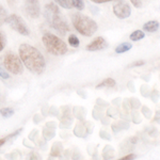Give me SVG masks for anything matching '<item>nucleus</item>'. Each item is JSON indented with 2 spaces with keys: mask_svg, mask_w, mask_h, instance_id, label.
Segmentation results:
<instances>
[{
  "mask_svg": "<svg viewBox=\"0 0 160 160\" xmlns=\"http://www.w3.org/2000/svg\"><path fill=\"white\" fill-rule=\"evenodd\" d=\"M19 58L22 64L31 73L40 75L46 68V62L43 55L38 48L29 44H22L19 47Z\"/></svg>",
  "mask_w": 160,
  "mask_h": 160,
  "instance_id": "nucleus-1",
  "label": "nucleus"
},
{
  "mask_svg": "<svg viewBox=\"0 0 160 160\" xmlns=\"http://www.w3.org/2000/svg\"><path fill=\"white\" fill-rule=\"evenodd\" d=\"M45 17L51 28H53L61 35H65L69 31V27L59 11L58 4L49 2L45 7Z\"/></svg>",
  "mask_w": 160,
  "mask_h": 160,
  "instance_id": "nucleus-2",
  "label": "nucleus"
},
{
  "mask_svg": "<svg viewBox=\"0 0 160 160\" xmlns=\"http://www.w3.org/2000/svg\"><path fill=\"white\" fill-rule=\"evenodd\" d=\"M74 28L84 37H92L97 31V24L89 16L81 13H73L71 16Z\"/></svg>",
  "mask_w": 160,
  "mask_h": 160,
  "instance_id": "nucleus-3",
  "label": "nucleus"
},
{
  "mask_svg": "<svg viewBox=\"0 0 160 160\" xmlns=\"http://www.w3.org/2000/svg\"><path fill=\"white\" fill-rule=\"evenodd\" d=\"M43 44L49 53L53 56H63L68 52V45L55 34L45 33L42 37Z\"/></svg>",
  "mask_w": 160,
  "mask_h": 160,
  "instance_id": "nucleus-4",
  "label": "nucleus"
},
{
  "mask_svg": "<svg viewBox=\"0 0 160 160\" xmlns=\"http://www.w3.org/2000/svg\"><path fill=\"white\" fill-rule=\"evenodd\" d=\"M3 65L4 68L9 73L14 75H20L24 72V65L20 58L13 52H8L3 58Z\"/></svg>",
  "mask_w": 160,
  "mask_h": 160,
  "instance_id": "nucleus-5",
  "label": "nucleus"
},
{
  "mask_svg": "<svg viewBox=\"0 0 160 160\" xmlns=\"http://www.w3.org/2000/svg\"><path fill=\"white\" fill-rule=\"evenodd\" d=\"M7 22L11 26V28H13L15 31L19 33L22 35H30V31L28 29V27L26 26V24L24 22V20L20 16L16 14H11L10 16H8L7 18Z\"/></svg>",
  "mask_w": 160,
  "mask_h": 160,
  "instance_id": "nucleus-6",
  "label": "nucleus"
},
{
  "mask_svg": "<svg viewBox=\"0 0 160 160\" xmlns=\"http://www.w3.org/2000/svg\"><path fill=\"white\" fill-rule=\"evenodd\" d=\"M113 13H114V15L117 17H118V18L124 19L130 16L131 9H130V7L128 6V3L121 1L113 7Z\"/></svg>",
  "mask_w": 160,
  "mask_h": 160,
  "instance_id": "nucleus-7",
  "label": "nucleus"
},
{
  "mask_svg": "<svg viewBox=\"0 0 160 160\" xmlns=\"http://www.w3.org/2000/svg\"><path fill=\"white\" fill-rule=\"evenodd\" d=\"M107 46H108V43L106 42L105 38L99 37V38H95L94 41H92V42L87 46V50H89V51L102 50V49H105Z\"/></svg>",
  "mask_w": 160,
  "mask_h": 160,
  "instance_id": "nucleus-8",
  "label": "nucleus"
},
{
  "mask_svg": "<svg viewBox=\"0 0 160 160\" xmlns=\"http://www.w3.org/2000/svg\"><path fill=\"white\" fill-rule=\"evenodd\" d=\"M27 13L33 18H37L40 16V6H38V0H33V1H27V6H26Z\"/></svg>",
  "mask_w": 160,
  "mask_h": 160,
  "instance_id": "nucleus-9",
  "label": "nucleus"
},
{
  "mask_svg": "<svg viewBox=\"0 0 160 160\" xmlns=\"http://www.w3.org/2000/svg\"><path fill=\"white\" fill-rule=\"evenodd\" d=\"M160 27L159 22H157V20H152V22H146V24H144L143 26V29L145 31H148V32H156V31H158Z\"/></svg>",
  "mask_w": 160,
  "mask_h": 160,
  "instance_id": "nucleus-10",
  "label": "nucleus"
},
{
  "mask_svg": "<svg viewBox=\"0 0 160 160\" xmlns=\"http://www.w3.org/2000/svg\"><path fill=\"white\" fill-rule=\"evenodd\" d=\"M115 86V80L112 79V78H107L105 79L104 81H102L99 84L96 86V89L99 90V89H102V88H112Z\"/></svg>",
  "mask_w": 160,
  "mask_h": 160,
  "instance_id": "nucleus-11",
  "label": "nucleus"
},
{
  "mask_svg": "<svg viewBox=\"0 0 160 160\" xmlns=\"http://www.w3.org/2000/svg\"><path fill=\"white\" fill-rule=\"evenodd\" d=\"M132 48V45L130 43H123L121 45H118L117 48H115V52L117 53H123L126 52V51L130 50Z\"/></svg>",
  "mask_w": 160,
  "mask_h": 160,
  "instance_id": "nucleus-12",
  "label": "nucleus"
},
{
  "mask_svg": "<svg viewBox=\"0 0 160 160\" xmlns=\"http://www.w3.org/2000/svg\"><path fill=\"white\" fill-rule=\"evenodd\" d=\"M22 128L18 130H16V131H14V132H12V133H10L9 136H7V137H4V138H1L0 139V148H1L2 145H3L4 143H7L9 140H11L12 138H14V137H16V136H18L20 132H22Z\"/></svg>",
  "mask_w": 160,
  "mask_h": 160,
  "instance_id": "nucleus-13",
  "label": "nucleus"
},
{
  "mask_svg": "<svg viewBox=\"0 0 160 160\" xmlns=\"http://www.w3.org/2000/svg\"><path fill=\"white\" fill-rule=\"evenodd\" d=\"M58 6H60L64 9H72L73 8V1L72 0H53Z\"/></svg>",
  "mask_w": 160,
  "mask_h": 160,
  "instance_id": "nucleus-14",
  "label": "nucleus"
},
{
  "mask_svg": "<svg viewBox=\"0 0 160 160\" xmlns=\"http://www.w3.org/2000/svg\"><path fill=\"white\" fill-rule=\"evenodd\" d=\"M144 37H145V34H144V32L143 31H141V30H137L135 31V32H132L130 34V40L131 41H133V42H137V41H140L142 40Z\"/></svg>",
  "mask_w": 160,
  "mask_h": 160,
  "instance_id": "nucleus-15",
  "label": "nucleus"
},
{
  "mask_svg": "<svg viewBox=\"0 0 160 160\" xmlns=\"http://www.w3.org/2000/svg\"><path fill=\"white\" fill-rule=\"evenodd\" d=\"M0 114L2 115L4 118H11L13 114H14V110L12 108H2L0 109Z\"/></svg>",
  "mask_w": 160,
  "mask_h": 160,
  "instance_id": "nucleus-16",
  "label": "nucleus"
},
{
  "mask_svg": "<svg viewBox=\"0 0 160 160\" xmlns=\"http://www.w3.org/2000/svg\"><path fill=\"white\" fill-rule=\"evenodd\" d=\"M7 18H8V13L6 11V9L0 4V26H2L4 22H7Z\"/></svg>",
  "mask_w": 160,
  "mask_h": 160,
  "instance_id": "nucleus-17",
  "label": "nucleus"
},
{
  "mask_svg": "<svg viewBox=\"0 0 160 160\" xmlns=\"http://www.w3.org/2000/svg\"><path fill=\"white\" fill-rule=\"evenodd\" d=\"M68 43H69V45L72 46V47H78L79 46V38L76 37V35H74V34H72V35H69L68 37Z\"/></svg>",
  "mask_w": 160,
  "mask_h": 160,
  "instance_id": "nucleus-18",
  "label": "nucleus"
},
{
  "mask_svg": "<svg viewBox=\"0 0 160 160\" xmlns=\"http://www.w3.org/2000/svg\"><path fill=\"white\" fill-rule=\"evenodd\" d=\"M73 1V8H76L78 11H82L84 9L83 0H72Z\"/></svg>",
  "mask_w": 160,
  "mask_h": 160,
  "instance_id": "nucleus-19",
  "label": "nucleus"
},
{
  "mask_svg": "<svg viewBox=\"0 0 160 160\" xmlns=\"http://www.w3.org/2000/svg\"><path fill=\"white\" fill-rule=\"evenodd\" d=\"M0 78H2V79H9L10 78V75H9V73H8L7 69L0 68Z\"/></svg>",
  "mask_w": 160,
  "mask_h": 160,
  "instance_id": "nucleus-20",
  "label": "nucleus"
},
{
  "mask_svg": "<svg viewBox=\"0 0 160 160\" xmlns=\"http://www.w3.org/2000/svg\"><path fill=\"white\" fill-rule=\"evenodd\" d=\"M4 46H6V38H4V35L2 34V32H0V52L3 50Z\"/></svg>",
  "mask_w": 160,
  "mask_h": 160,
  "instance_id": "nucleus-21",
  "label": "nucleus"
},
{
  "mask_svg": "<svg viewBox=\"0 0 160 160\" xmlns=\"http://www.w3.org/2000/svg\"><path fill=\"white\" fill-rule=\"evenodd\" d=\"M130 2L132 3V6L135 8H142V1L141 0H130Z\"/></svg>",
  "mask_w": 160,
  "mask_h": 160,
  "instance_id": "nucleus-22",
  "label": "nucleus"
},
{
  "mask_svg": "<svg viewBox=\"0 0 160 160\" xmlns=\"http://www.w3.org/2000/svg\"><path fill=\"white\" fill-rule=\"evenodd\" d=\"M144 63L145 62L144 61H137V62H135V63H132V64H130L129 65V68H137V66H142V65H144Z\"/></svg>",
  "mask_w": 160,
  "mask_h": 160,
  "instance_id": "nucleus-23",
  "label": "nucleus"
},
{
  "mask_svg": "<svg viewBox=\"0 0 160 160\" xmlns=\"http://www.w3.org/2000/svg\"><path fill=\"white\" fill-rule=\"evenodd\" d=\"M132 159H137V156H136V155H133V154L127 155V156L121 158V160H132Z\"/></svg>",
  "mask_w": 160,
  "mask_h": 160,
  "instance_id": "nucleus-24",
  "label": "nucleus"
},
{
  "mask_svg": "<svg viewBox=\"0 0 160 160\" xmlns=\"http://www.w3.org/2000/svg\"><path fill=\"white\" fill-rule=\"evenodd\" d=\"M91 1L95 2V3H106V2L114 1V0H91ZM115 1H120V0H115Z\"/></svg>",
  "mask_w": 160,
  "mask_h": 160,
  "instance_id": "nucleus-25",
  "label": "nucleus"
},
{
  "mask_svg": "<svg viewBox=\"0 0 160 160\" xmlns=\"http://www.w3.org/2000/svg\"><path fill=\"white\" fill-rule=\"evenodd\" d=\"M27 1H33V0H27Z\"/></svg>",
  "mask_w": 160,
  "mask_h": 160,
  "instance_id": "nucleus-26",
  "label": "nucleus"
}]
</instances>
